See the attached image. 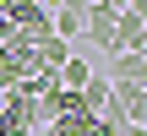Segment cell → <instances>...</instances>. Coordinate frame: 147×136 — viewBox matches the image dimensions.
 Returning <instances> with one entry per match:
<instances>
[{"instance_id": "4", "label": "cell", "mask_w": 147, "mask_h": 136, "mask_svg": "<svg viewBox=\"0 0 147 136\" xmlns=\"http://www.w3.org/2000/svg\"><path fill=\"white\" fill-rule=\"evenodd\" d=\"M33 60H38V65H49V71H60V65L71 60V44H65V38H55V33H44V38L33 44Z\"/></svg>"}, {"instance_id": "1", "label": "cell", "mask_w": 147, "mask_h": 136, "mask_svg": "<svg viewBox=\"0 0 147 136\" xmlns=\"http://www.w3.org/2000/svg\"><path fill=\"white\" fill-rule=\"evenodd\" d=\"M82 33H87L93 49L115 55V11H109L104 0H87V11H82Z\"/></svg>"}, {"instance_id": "7", "label": "cell", "mask_w": 147, "mask_h": 136, "mask_svg": "<svg viewBox=\"0 0 147 136\" xmlns=\"http://www.w3.org/2000/svg\"><path fill=\"white\" fill-rule=\"evenodd\" d=\"M104 5H109V11H142L147 0H104Z\"/></svg>"}, {"instance_id": "5", "label": "cell", "mask_w": 147, "mask_h": 136, "mask_svg": "<svg viewBox=\"0 0 147 136\" xmlns=\"http://www.w3.org/2000/svg\"><path fill=\"white\" fill-rule=\"evenodd\" d=\"M104 76L109 82H147V55H115V65Z\"/></svg>"}, {"instance_id": "3", "label": "cell", "mask_w": 147, "mask_h": 136, "mask_svg": "<svg viewBox=\"0 0 147 136\" xmlns=\"http://www.w3.org/2000/svg\"><path fill=\"white\" fill-rule=\"evenodd\" d=\"M76 104H82V114H98V109L109 104V76H104V71H93V76L76 87Z\"/></svg>"}, {"instance_id": "6", "label": "cell", "mask_w": 147, "mask_h": 136, "mask_svg": "<svg viewBox=\"0 0 147 136\" xmlns=\"http://www.w3.org/2000/svg\"><path fill=\"white\" fill-rule=\"evenodd\" d=\"M87 76H93V65H87V60H82V55H71V60H65V65H60V87H65V93H76V87H82V82H87Z\"/></svg>"}, {"instance_id": "9", "label": "cell", "mask_w": 147, "mask_h": 136, "mask_svg": "<svg viewBox=\"0 0 147 136\" xmlns=\"http://www.w3.org/2000/svg\"><path fill=\"white\" fill-rule=\"evenodd\" d=\"M38 5H44V11H60V5H65V0H38Z\"/></svg>"}, {"instance_id": "2", "label": "cell", "mask_w": 147, "mask_h": 136, "mask_svg": "<svg viewBox=\"0 0 147 136\" xmlns=\"http://www.w3.org/2000/svg\"><path fill=\"white\" fill-rule=\"evenodd\" d=\"M142 49H147V16L115 11V55H142Z\"/></svg>"}, {"instance_id": "8", "label": "cell", "mask_w": 147, "mask_h": 136, "mask_svg": "<svg viewBox=\"0 0 147 136\" xmlns=\"http://www.w3.org/2000/svg\"><path fill=\"white\" fill-rule=\"evenodd\" d=\"M120 136H147V125H125V131H120Z\"/></svg>"}]
</instances>
